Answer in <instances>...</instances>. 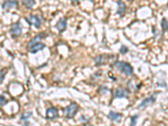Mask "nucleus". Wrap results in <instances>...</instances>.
I'll use <instances>...</instances> for the list:
<instances>
[{
	"label": "nucleus",
	"mask_w": 168,
	"mask_h": 126,
	"mask_svg": "<svg viewBox=\"0 0 168 126\" xmlns=\"http://www.w3.org/2000/svg\"><path fill=\"white\" fill-rule=\"evenodd\" d=\"M114 67L117 70L125 73L127 76H132L134 74V69L129 63L125 62H115L114 63Z\"/></svg>",
	"instance_id": "1"
},
{
	"label": "nucleus",
	"mask_w": 168,
	"mask_h": 126,
	"mask_svg": "<svg viewBox=\"0 0 168 126\" xmlns=\"http://www.w3.org/2000/svg\"><path fill=\"white\" fill-rule=\"evenodd\" d=\"M79 109V106L76 103H71L64 109V114L67 119H72Z\"/></svg>",
	"instance_id": "2"
},
{
	"label": "nucleus",
	"mask_w": 168,
	"mask_h": 126,
	"mask_svg": "<svg viewBox=\"0 0 168 126\" xmlns=\"http://www.w3.org/2000/svg\"><path fill=\"white\" fill-rule=\"evenodd\" d=\"M9 32L11 34L13 38H18L22 35V25L20 21L12 24L11 28L9 30Z\"/></svg>",
	"instance_id": "3"
},
{
	"label": "nucleus",
	"mask_w": 168,
	"mask_h": 126,
	"mask_svg": "<svg viewBox=\"0 0 168 126\" xmlns=\"http://www.w3.org/2000/svg\"><path fill=\"white\" fill-rule=\"evenodd\" d=\"M29 25H34L36 29H39L42 24V19L39 15H30L25 19Z\"/></svg>",
	"instance_id": "4"
},
{
	"label": "nucleus",
	"mask_w": 168,
	"mask_h": 126,
	"mask_svg": "<svg viewBox=\"0 0 168 126\" xmlns=\"http://www.w3.org/2000/svg\"><path fill=\"white\" fill-rule=\"evenodd\" d=\"M129 95V91L125 87H118L114 90V97L118 98H128Z\"/></svg>",
	"instance_id": "5"
},
{
	"label": "nucleus",
	"mask_w": 168,
	"mask_h": 126,
	"mask_svg": "<svg viewBox=\"0 0 168 126\" xmlns=\"http://www.w3.org/2000/svg\"><path fill=\"white\" fill-rule=\"evenodd\" d=\"M111 58V56H108L107 54H103V55H99V56H96L94 58V62L95 65L97 67H100V66H103L108 63V60Z\"/></svg>",
	"instance_id": "6"
},
{
	"label": "nucleus",
	"mask_w": 168,
	"mask_h": 126,
	"mask_svg": "<svg viewBox=\"0 0 168 126\" xmlns=\"http://www.w3.org/2000/svg\"><path fill=\"white\" fill-rule=\"evenodd\" d=\"M66 26H67V20H66V17H62L57 21V25H56V28L60 33H62L66 30Z\"/></svg>",
	"instance_id": "7"
},
{
	"label": "nucleus",
	"mask_w": 168,
	"mask_h": 126,
	"mask_svg": "<svg viewBox=\"0 0 168 126\" xmlns=\"http://www.w3.org/2000/svg\"><path fill=\"white\" fill-rule=\"evenodd\" d=\"M46 117L49 120H53L58 117V110L55 107H51L46 110Z\"/></svg>",
	"instance_id": "8"
},
{
	"label": "nucleus",
	"mask_w": 168,
	"mask_h": 126,
	"mask_svg": "<svg viewBox=\"0 0 168 126\" xmlns=\"http://www.w3.org/2000/svg\"><path fill=\"white\" fill-rule=\"evenodd\" d=\"M156 98H157V95H155V94L145 98L139 105V109H145V107H147L150 104H153L156 102Z\"/></svg>",
	"instance_id": "9"
},
{
	"label": "nucleus",
	"mask_w": 168,
	"mask_h": 126,
	"mask_svg": "<svg viewBox=\"0 0 168 126\" xmlns=\"http://www.w3.org/2000/svg\"><path fill=\"white\" fill-rule=\"evenodd\" d=\"M18 5H19V3L17 1H6L3 3L2 7H3V10L8 11V10H10L12 8H17Z\"/></svg>",
	"instance_id": "10"
},
{
	"label": "nucleus",
	"mask_w": 168,
	"mask_h": 126,
	"mask_svg": "<svg viewBox=\"0 0 168 126\" xmlns=\"http://www.w3.org/2000/svg\"><path fill=\"white\" fill-rule=\"evenodd\" d=\"M46 35L45 33H40L39 34V35H37L36 36H34L33 39L30 40V41L29 42V48H30L31 46H33L34 45H35V44H37V43H40V40L44 39V38H46Z\"/></svg>",
	"instance_id": "11"
},
{
	"label": "nucleus",
	"mask_w": 168,
	"mask_h": 126,
	"mask_svg": "<svg viewBox=\"0 0 168 126\" xmlns=\"http://www.w3.org/2000/svg\"><path fill=\"white\" fill-rule=\"evenodd\" d=\"M117 3H118V9H117L116 14H119L120 17L124 16V14H125L126 11V5L122 1H118Z\"/></svg>",
	"instance_id": "12"
},
{
	"label": "nucleus",
	"mask_w": 168,
	"mask_h": 126,
	"mask_svg": "<svg viewBox=\"0 0 168 126\" xmlns=\"http://www.w3.org/2000/svg\"><path fill=\"white\" fill-rule=\"evenodd\" d=\"M45 48H46V45H44V44L40 42V43H37V44H35V45H34L33 46L30 48V51L32 54H35L39 52L40 50H44Z\"/></svg>",
	"instance_id": "13"
},
{
	"label": "nucleus",
	"mask_w": 168,
	"mask_h": 126,
	"mask_svg": "<svg viewBox=\"0 0 168 126\" xmlns=\"http://www.w3.org/2000/svg\"><path fill=\"white\" fill-rule=\"evenodd\" d=\"M108 117L111 119L112 121H114V122H117V123H120L121 121V119H122V114H120V113L116 112H110L109 114H108Z\"/></svg>",
	"instance_id": "14"
},
{
	"label": "nucleus",
	"mask_w": 168,
	"mask_h": 126,
	"mask_svg": "<svg viewBox=\"0 0 168 126\" xmlns=\"http://www.w3.org/2000/svg\"><path fill=\"white\" fill-rule=\"evenodd\" d=\"M22 4L24 6H25L28 9H30L35 4V2L33 1V0H25V1H22Z\"/></svg>",
	"instance_id": "15"
},
{
	"label": "nucleus",
	"mask_w": 168,
	"mask_h": 126,
	"mask_svg": "<svg viewBox=\"0 0 168 126\" xmlns=\"http://www.w3.org/2000/svg\"><path fill=\"white\" fill-rule=\"evenodd\" d=\"M31 117H32V112H30V111H28V112H25L23 114L21 115L20 119H21V120L27 121L29 119H30V118H31Z\"/></svg>",
	"instance_id": "16"
},
{
	"label": "nucleus",
	"mask_w": 168,
	"mask_h": 126,
	"mask_svg": "<svg viewBox=\"0 0 168 126\" xmlns=\"http://www.w3.org/2000/svg\"><path fill=\"white\" fill-rule=\"evenodd\" d=\"M139 119V114H134L130 118V126H136L137 120Z\"/></svg>",
	"instance_id": "17"
},
{
	"label": "nucleus",
	"mask_w": 168,
	"mask_h": 126,
	"mask_svg": "<svg viewBox=\"0 0 168 126\" xmlns=\"http://www.w3.org/2000/svg\"><path fill=\"white\" fill-rule=\"evenodd\" d=\"M161 25L163 32H166V31L167 30V20H166V19H162Z\"/></svg>",
	"instance_id": "18"
},
{
	"label": "nucleus",
	"mask_w": 168,
	"mask_h": 126,
	"mask_svg": "<svg viewBox=\"0 0 168 126\" xmlns=\"http://www.w3.org/2000/svg\"><path fill=\"white\" fill-rule=\"evenodd\" d=\"M8 104V100L6 99L5 97L0 95V107H3Z\"/></svg>",
	"instance_id": "19"
},
{
	"label": "nucleus",
	"mask_w": 168,
	"mask_h": 126,
	"mask_svg": "<svg viewBox=\"0 0 168 126\" xmlns=\"http://www.w3.org/2000/svg\"><path fill=\"white\" fill-rule=\"evenodd\" d=\"M129 51V49L128 47L126 46V45H121V47H120V54H123V55H125V54H126L127 52Z\"/></svg>",
	"instance_id": "20"
},
{
	"label": "nucleus",
	"mask_w": 168,
	"mask_h": 126,
	"mask_svg": "<svg viewBox=\"0 0 168 126\" xmlns=\"http://www.w3.org/2000/svg\"><path fill=\"white\" fill-rule=\"evenodd\" d=\"M4 77H5V72H3V70H0V84L2 83Z\"/></svg>",
	"instance_id": "21"
},
{
	"label": "nucleus",
	"mask_w": 168,
	"mask_h": 126,
	"mask_svg": "<svg viewBox=\"0 0 168 126\" xmlns=\"http://www.w3.org/2000/svg\"><path fill=\"white\" fill-rule=\"evenodd\" d=\"M23 126H30V123H29V121H25V123H24V125Z\"/></svg>",
	"instance_id": "22"
}]
</instances>
